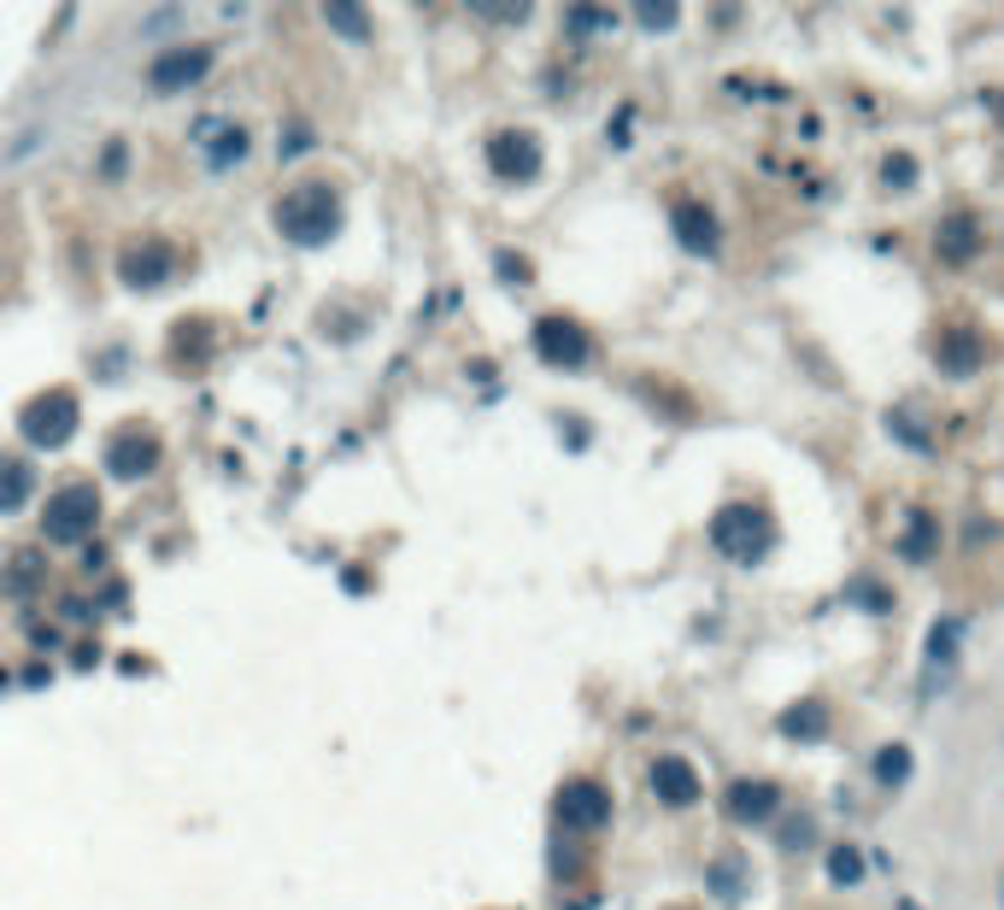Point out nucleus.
<instances>
[{
    "instance_id": "obj_1",
    "label": "nucleus",
    "mask_w": 1004,
    "mask_h": 910,
    "mask_svg": "<svg viewBox=\"0 0 1004 910\" xmlns=\"http://www.w3.org/2000/svg\"><path fill=\"white\" fill-rule=\"evenodd\" d=\"M276 229L294 248H324L335 229H341V194L329 182H300V189H288L276 200Z\"/></svg>"
},
{
    "instance_id": "obj_2",
    "label": "nucleus",
    "mask_w": 1004,
    "mask_h": 910,
    "mask_svg": "<svg viewBox=\"0 0 1004 910\" xmlns=\"http://www.w3.org/2000/svg\"><path fill=\"white\" fill-rule=\"evenodd\" d=\"M711 541H717V553L729 558V565H758L769 546H776V523H769L764 505L735 500L711 517Z\"/></svg>"
},
{
    "instance_id": "obj_3",
    "label": "nucleus",
    "mask_w": 1004,
    "mask_h": 910,
    "mask_svg": "<svg viewBox=\"0 0 1004 910\" xmlns=\"http://www.w3.org/2000/svg\"><path fill=\"white\" fill-rule=\"evenodd\" d=\"M83 424V406L71 388H48V394L24 400L18 412V435L36 446V453H60V446H71V435H77Z\"/></svg>"
},
{
    "instance_id": "obj_4",
    "label": "nucleus",
    "mask_w": 1004,
    "mask_h": 910,
    "mask_svg": "<svg viewBox=\"0 0 1004 910\" xmlns=\"http://www.w3.org/2000/svg\"><path fill=\"white\" fill-rule=\"evenodd\" d=\"M100 529V488L95 482H65L48 494V511H41V534L53 546H83Z\"/></svg>"
},
{
    "instance_id": "obj_5",
    "label": "nucleus",
    "mask_w": 1004,
    "mask_h": 910,
    "mask_svg": "<svg viewBox=\"0 0 1004 910\" xmlns=\"http://www.w3.org/2000/svg\"><path fill=\"white\" fill-rule=\"evenodd\" d=\"M529 346H535V358L552 370H581L593 358V336L576 324V317H564V312H547L541 324L529 329Z\"/></svg>"
},
{
    "instance_id": "obj_6",
    "label": "nucleus",
    "mask_w": 1004,
    "mask_h": 910,
    "mask_svg": "<svg viewBox=\"0 0 1004 910\" xmlns=\"http://www.w3.org/2000/svg\"><path fill=\"white\" fill-rule=\"evenodd\" d=\"M547 165V148L535 129H493L488 136V170L500 182H535Z\"/></svg>"
},
{
    "instance_id": "obj_7",
    "label": "nucleus",
    "mask_w": 1004,
    "mask_h": 910,
    "mask_svg": "<svg viewBox=\"0 0 1004 910\" xmlns=\"http://www.w3.org/2000/svg\"><path fill=\"white\" fill-rule=\"evenodd\" d=\"M217 53L206 48V41H183V48H165L159 60L148 65V89L153 94H183V89H194L200 77L212 71Z\"/></svg>"
},
{
    "instance_id": "obj_8",
    "label": "nucleus",
    "mask_w": 1004,
    "mask_h": 910,
    "mask_svg": "<svg viewBox=\"0 0 1004 910\" xmlns=\"http://www.w3.org/2000/svg\"><path fill=\"white\" fill-rule=\"evenodd\" d=\"M106 470L118 476V482H141V476H153L159 470V435H153V429H141V424L118 429V435L106 441Z\"/></svg>"
},
{
    "instance_id": "obj_9",
    "label": "nucleus",
    "mask_w": 1004,
    "mask_h": 910,
    "mask_svg": "<svg viewBox=\"0 0 1004 910\" xmlns=\"http://www.w3.org/2000/svg\"><path fill=\"white\" fill-rule=\"evenodd\" d=\"M559 822L564 829H576V834H593V829H605L611 822V793L600 782H564L559 787Z\"/></svg>"
},
{
    "instance_id": "obj_10",
    "label": "nucleus",
    "mask_w": 1004,
    "mask_h": 910,
    "mask_svg": "<svg viewBox=\"0 0 1004 910\" xmlns=\"http://www.w3.org/2000/svg\"><path fill=\"white\" fill-rule=\"evenodd\" d=\"M171 270H177V253L165 241H129L118 253V282L124 288H165Z\"/></svg>"
},
{
    "instance_id": "obj_11",
    "label": "nucleus",
    "mask_w": 1004,
    "mask_h": 910,
    "mask_svg": "<svg viewBox=\"0 0 1004 910\" xmlns=\"http://www.w3.org/2000/svg\"><path fill=\"white\" fill-rule=\"evenodd\" d=\"M669 224H676L681 253H700V258H711V253L723 248V224H717V212H711V206H700V200H676Z\"/></svg>"
},
{
    "instance_id": "obj_12",
    "label": "nucleus",
    "mask_w": 1004,
    "mask_h": 910,
    "mask_svg": "<svg viewBox=\"0 0 1004 910\" xmlns=\"http://www.w3.org/2000/svg\"><path fill=\"white\" fill-rule=\"evenodd\" d=\"M194 141L206 148V170H236L247 159V148H253V136H247L241 124H229V118H200Z\"/></svg>"
},
{
    "instance_id": "obj_13",
    "label": "nucleus",
    "mask_w": 1004,
    "mask_h": 910,
    "mask_svg": "<svg viewBox=\"0 0 1004 910\" xmlns=\"http://www.w3.org/2000/svg\"><path fill=\"white\" fill-rule=\"evenodd\" d=\"M934 253H940V265H969L981 253V218L975 212H945L934 229Z\"/></svg>"
},
{
    "instance_id": "obj_14",
    "label": "nucleus",
    "mask_w": 1004,
    "mask_h": 910,
    "mask_svg": "<svg viewBox=\"0 0 1004 910\" xmlns=\"http://www.w3.org/2000/svg\"><path fill=\"white\" fill-rule=\"evenodd\" d=\"M652 793L669 811H688V805H700V775H693L688 758H658L652 763Z\"/></svg>"
},
{
    "instance_id": "obj_15",
    "label": "nucleus",
    "mask_w": 1004,
    "mask_h": 910,
    "mask_svg": "<svg viewBox=\"0 0 1004 910\" xmlns=\"http://www.w3.org/2000/svg\"><path fill=\"white\" fill-rule=\"evenodd\" d=\"M781 811V793L769 782H729V793H723V817L729 822H769Z\"/></svg>"
},
{
    "instance_id": "obj_16",
    "label": "nucleus",
    "mask_w": 1004,
    "mask_h": 910,
    "mask_svg": "<svg viewBox=\"0 0 1004 910\" xmlns=\"http://www.w3.org/2000/svg\"><path fill=\"white\" fill-rule=\"evenodd\" d=\"M981 358H987V346L975 329H945L940 346H934V365L945 370V377H975L981 370Z\"/></svg>"
},
{
    "instance_id": "obj_17",
    "label": "nucleus",
    "mask_w": 1004,
    "mask_h": 910,
    "mask_svg": "<svg viewBox=\"0 0 1004 910\" xmlns=\"http://www.w3.org/2000/svg\"><path fill=\"white\" fill-rule=\"evenodd\" d=\"M324 24H329V30L341 36V41H353V48H365V41L376 36L365 0H324Z\"/></svg>"
},
{
    "instance_id": "obj_18",
    "label": "nucleus",
    "mask_w": 1004,
    "mask_h": 910,
    "mask_svg": "<svg viewBox=\"0 0 1004 910\" xmlns=\"http://www.w3.org/2000/svg\"><path fill=\"white\" fill-rule=\"evenodd\" d=\"M36 494V470L24 465V458H0V517L24 511Z\"/></svg>"
},
{
    "instance_id": "obj_19",
    "label": "nucleus",
    "mask_w": 1004,
    "mask_h": 910,
    "mask_svg": "<svg viewBox=\"0 0 1004 910\" xmlns=\"http://www.w3.org/2000/svg\"><path fill=\"white\" fill-rule=\"evenodd\" d=\"M41 582H48V558H41V553H18L7 565V576H0V594H7V599H30Z\"/></svg>"
},
{
    "instance_id": "obj_20",
    "label": "nucleus",
    "mask_w": 1004,
    "mask_h": 910,
    "mask_svg": "<svg viewBox=\"0 0 1004 910\" xmlns=\"http://www.w3.org/2000/svg\"><path fill=\"white\" fill-rule=\"evenodd\" d=\"M934 546H940V529H934V517H923L916 511L905 534H899V558H911V565H928L934 558Z\"/></svg>"
},
{
    "instance_id": "obj_21",
    "label": "nucleus",
    "mask_w": 1004,
    "mask_h": 910,
    "mask_svg": "<svg viewBox=\"0 0 1004 910\" xmlns=\"http://www.w3.org/2000/svg\"><path fill=\"white\" fill-rule=\"evenodd\" d=\"M788 741H823V729H828V711L823 705H793V711H781V722H776Z\"/></svg>"
},
{
    "instance_id": "obj_22",
    "label": "nucleus",
    "mask_w": 1004,
    "mask_h": 910,
    "mask_svg": "<svg viewBox=\"0 0 1004 910\" xmlns=\"http://www.w3.org/2000/svg\"><path fill=\"white\" fill-rule=\"evenodd\" d=\"M564 24H570V36H600L611 30V7H600V0H570V12H564Z\"/></svg>"
},
{
    "instance_id": "obj_23",
    "label": "nucleus",
    "mask_w": 1004,
    "mask_h": 910,
    "mask_svg": "<svg viewBox=\"0 0 1004 910\" xmlns=\"http://www.w3.org/2000/svg\"><path fill=\"white\" fill-rule=\"evenodd\" d=\"M864 851L857 846H828V881H834V887H857V881H864Z\"/></svg>"
},
{
    "instance_id": "obj_24",
    "label": "nucleus",
    "mask_w": 1004,
    "mask_h": 910,
    "mask_svg": "<svg viewBox=\"0 0 1004 910\" xmlns=\"http://www.w3.org/2000/svg\"><path fill=\"white\" fill-rule=\"evenodd\" d=\"M711 893H717V899H740V893H746V858H717V863H711Z\"/></svg>"
},
{
    "instance_id": "obj_25",
    "label": "nucleus",
    "mask_w": 1004,
    "mask_h": 910,
    "mask_svg": "<svg viewBox=\"0 0 1004 910\" xmlns=\"http://www.w3.org/2000/svg\"><path fill=\"white\" fill-rule=\"evenodd\" d=\"M629 12L640 30H669L681 18V0H629Z\"/></svg>"
},
{
    "instance_id": "obj_26",
    "label": "nucleus",
    "mask_w": 1004,
    "mask_h": 910,
    "mask_svg": "<svg viewBox=\"0 0 1004 910\" xmlns=\"http://www.w3.org/2000/svg\"><path fill=\"white\" fill-rule=\"evenodd\" d=\"M957 641H964V623H957V617H945V623H934V634H928V663H952Z\"/></svg>"
},
{
    "instance_id": "obj_27",
    "label": "nucleus",
    "mask_w": 1004,
    "mask_h": 910,
    "mask_svg": "<svg viewBox=\"0 0 1004 910\" xmlns=\"http://www.w3.org/2000/svg\"><path fill=\"white\" fill-rule=\"evenodd\" d=\"M464 7H470L476 18H493V24H523L529 0H464Z\"/></svg>"
},
{
    "instance_id": "obj_28",
    "label": "nucleus",
    "mask_w": 1004,
    "mask_h": 910,
    "mask_svg": "<svg viewBox=\"0 0 1004 910\" xmlns=\"http://www.w3.org/2000/svg\"><path fill=\"white\" fill-rule=\"evenodd\" d=\"M911 775V753L905 746H881V758H876V782L881 787H899Z\"/></svg>"
},
{
    "instance_id": "obj_29",
    "label": "nucleus",
    "mask_w": 1004,
    "mask_h": 910,
    "mask_svg": "<svg viewBox=\"0 0 1004 910\" xmlns=\"http://www.w3.org/2000/svg\"><path fill=\"white\" fill-rule=\"evenodd\" d=\"M881 182H887V189H916V159L911 153H887Z\"/></svg>"
},
{
    "instance_id": "obj_30",
    "label": "nucleus",
    "mask_w": 1004,
    "mask_h": 910,
    "mask_svg": "<svg viewBox=\"0 0 1004 910\" xmlns=\"http://www.w3.org/2000/svg\"><path fill=\"white\" fill-rule=\"evenodd\" d=\"M776 841L788 846V851H805L811 841H817V834H811V817H781L776 822Z\"/></svg>"
},
{
    "instance_id": "obj_31",
    "label": "nucleus",
    "mask_w": 1004,
    "mask_h": 910,
    "mask_svg": "<svg viewBox=\"0 0 1004 910\" xmlns=\"http://www.w3.org/2000/svg\"><path fill=\"white\" fill-rule=\"evenodd\" d=\"M124 170H129V141H118V136H112V141H106V153H100V177H112V182H118Z\"/></svg>"
},
{
    "instance_id": "obj_32",
    "label": "nucleus",
    "mask_w": 1004,
    "mask_h": 910,
    "mask_svg": "<svg viewBox=\"0 0 1004 910\" xmlns=\"http://www.w3.org/2000/svg\"><path fill=\"white\" fill-rule=\"evenodd\" d=\"M493 270H500V282H529V258H517L512 248L493 253Z\"/></svg>"
},
{
    "instance_id": "obj_33",
    "label": "nucleus",
    "mask_w": 1004,
    "mask_h": 910,
    "mask_svg": "<svg viewBox=\"0 0 1004 910\" xmlns=\"http://www.w3.org/2000/svg\"><path fill=\"white\" fill-rule=\"evenodd\" d=\"M177 18H183L177 7H159L153 18H148V36H165V30H177Z\"/></svg>"
},
{
    "instance_id": "obj_34",
    "label": "nucleus",
    "mask_w": 1004,
    "mask_h": 910,
    "mask_svg": "<svg viewBox=\"0 0 1004 910\" xmlns=\"http://www.w3.org/2000/svg\"><path fill=\"white\" fill-rule=\"evenodd\" d=\"M852 594L864 599V605H876V611H887V605H893V599H887V587H876V582H857Z\"/></svg>"
},
{
    "instance_id": "obj_35",
    "label": "nucleus",
    "mask_w": 1004,
    "mask_h": 910,
    "mask_svg": "<svg viewBox=\"0 0 1004 910\" xmlns=\"http://www.w3.org/2000/svg\"><path fill=\"white\" fill-rule=\"evenodd\" d=\"M305 141H312V136H305V129H288V141H283V159H288V153H300Z\"/></svg>"
},
{
    "instance_id": "obj_36",
    "label": "nucleus",
    "mask_w": 1004,
    "mask_h": 910,
    "mask_svg": "<svg viewBox=\"0 0 1004 910\" xmlns=\"http://www.w3.org/2000/svg\"><path fill=\"white\" fill-rule=\"evenodd\" d=\"M999 124H1004V94H999Z\"/></svg>"
}]
</instances>
